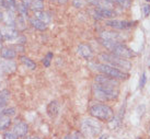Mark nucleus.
I'll return each mask as SVG.
<instances>
[{
	"label": "nucleus",
	"instance_id": "58836bf2",
	"mask_svg": "<svg viewBox=\"0 0 150 139\" xmlns=\"http://www.w3.org/2000/svg\"><path fill=\"white\" fill-rule=\"evenodd\" d=\"M148 133H149V136H150V127H149V130H148Z\"/></svg>",
	"mask_w": 150,
	"mask_h": 139
},
{
	"label": "nucleus",
	"instance_id": "dca6fc26",
	"mask_svg": "<svg viewBox=\"0 0 150 139\" xmlns=\"http://www.w3.org/2000/svg\"><path fill=\"white\" fill-rule=\"evenodd\" d=\"M33 18H35V19L40 20V21H42V22H44V23L48 24L49 22H51V20H52V18H51V15L48 13V12H45V11H34V17Z\"/></svg>",
	"mask_w": 150,
	"mask_h": 139
},
{
	"label": "nucleus",
	"instance_id": "f3484780",
	"mask_svg": "<svg viewBox=\"0 0 150 139\" xmlns=\"http://www.w3.org/2000/svg\"><path fill=\"white\" fill-rule=\"evenodd\" d=\"M78 53H79L80 56H82L83 58L88 59V58H90L92 56V49L87 44H80L79 47H78Z\"/></svg>",
	"mask_w": 150,
	"mask_h": 139
},
{
	"label": "nucleus",
	"instance_id": "f704fd0d",
	"mask_svg": "<svg viewBox=\"0 0 150 139\" xmlns=\"http://www.w3.org/2000/svg\"><path fill=\"white\" fill-rule=\"evenodd\" d=\"M3 75V72H2V69H1V65H0V76H2Z\"/></svg>",
	"mask_w": 150,
	"mask_h": 139
},
{
	"label": "nucleus",
	"instance_id": "a19ab883",
	"mask_svg": "<svg viewBox=\"0 0 150 139\" xmlns=\"http://www.w3.org/2000/svg\"><path fill=\"white\" fill-rule=\"evenodd\" d=\"M146 1H150V0H146Z\"/></svg>",
	"mask_w": 150,
	"mask_h": 139
},
{
	"label": "nucleus",
	"instance_id": "aec40b11",
	"mask_svg": "<svg viewBox=\"0 0 150 139\" xmlns=\"http://www.w3.org/2000/svg\"><path fill=\"white\" fill-rule=\"evenodd\" d=\"M30 23H31V25H32L34 29L40 30V31H44V30L47 29L46 23H44V22L35 19V18H31V19H30Z\"/></svg>",
	"mask_w": 150,
	"mask_h": 139
},
{
	"label": "nucleus",
	"instance_id": "1a4fd4ad",
	"mask_svg": "<svg viewBox=\"0 0 150 139\" xmlns=\"http://www.w3.org/2000/svg\"><path fill=\"white\" fill-rule=\"evenodd\" d=\"M95 83L101 84V86H114L117 88L118 81L114 78H111L108 76H104V75H99L95 77Z\"/></svg>",
	"mask_w": 150,
	"mask_h": 139
},
{
	"label": "nucleus",
	"instance_id": "6e6552de",
	"mask_svg": "<svg viewBox=\"0 0 150 139\" xmlns=\"http://www.w3.org/2000/svg\"><path fill=\"white\" fill-rule=\"evenodd\" d=\"M105 24L108 26H110V28H113V29L126 30L131 28V26H134L135 22H131V21H122V20H108V21L105 22Z\"/></svg>",
	"mask_w": 150,
	"mask_h": 139
},
{
	"label": "nucleus",
	"instance_id": "2f4dec72",
	"mask_svg": "<svg viewBox=\"0 0 150 139\" xmlns=\"http://www.w3.org/2000/svg\"><path fill=\"white\" fill-rule=\"evenodd\" d=\"M99 139H108V135H102Z\"/></svg>",
	"mask_w": 150,
	"mask_h": 139
},
{
	"label": "nucleus",
	"instance_id": "7c9ffc66",
	"mask_svg": "<svg viewBox=\"0 0 150 139\" xmlns=\"http://www.w3.org/2000/svg\"><path fill=\"white\" fill-rule=\"evenodd\" d=\"M3 19H5V17H3V13L0 11V22H2L3 21Z\"/></svg>",
	"mask_w": 150,
	"mask_h": 139
},
{
	"label": "nucleus",
	"instance_id": "4be33fe9",
	"mask_svg": "<svg viewBox=\"0 0 150 139\" xmlns=\"http://www.w3.org/2000/svg\"><path fill=\"white\" fill-rule=\"evenodd\" d=\"M20 62H22L25 67L31 69V70H35V68H36V64L33 62L31 58L26 57V56H21L20 57Z\"/></svg>",
	"mask_w": 150,
	"mask_h": 139
},
{
	"label": "nucleus",
	"instance_id": "a211bd4d",
	"mask_svg": "<svg viewBox=\"0 0 150 139\" xmlns=\"http://www.w3.org/2000/svg\"><path fill=\"white\" fill-rule=\"evenodd\" d=\"M10 96V92L8 90H1L0 91V114L2 113V111L5 110L6 105L8 103Z\"/></svg>",
	"mask_w": 150,
	"mask_h": 139
},
{
	"label": "nucleus",
	"instance_id": "9d476101",
	"mask_svg": "<svg viewBox=\"0 0 150 139\" xmlns=\"http://www.w3.org/2000/svg\"><path fill=\"white\" fill-rule=\"evenodd\" d=\"M100 36L104 41H110V42H115V43H118V41L121 39V35L112 31H103L101 32Z\"/></svg>",
	"mask_w": 150,
	"mask_h": 139
},
{
	"label": "nucleus",
	"instance_id": "0eeeda50",
	"mask_svg": "<svg viewBox=\"0 0 150 139\" xmlns=\"http://www.w3.org/2000/svg\"><path fill=\"white\" fill-rule=\"evenodd\" d=\"M0 34L2 36V39L10 41V42H13L19 37V31L14 26H10V25L3 26L2 29L0 30Z\"/></svg>",
	"mask_w": 150,
	"mask_h": 139
},
{
	"label": "nucleus",
	"instance_id": "c9c22d12",
	"mask_svg": "<svg viewBox=\"0 0 150 139\" xmlns=\"http://www.w3.org/2000/svg\"><path fill=\"white\" fill-rule=\"evenodd\" d=\"M21 139H30L28 137H26V136H24V137H21Z\"/></svg>",
	"mask_w": 150,
	"mask_h": 139
},
{
	"label": "nucleus",
	"instance_id": "4c0bfd02",
	"mask_svg": "<svg viewBox=\"0 0 150 139\" xmlns=\"http://www.w3.org/2000/svg\"><path fill=\"white\" fill-rule=\"evenodd\" d=\"M32 139H41V138H38V137H34V138H32Z\"/></svg>",
	"mask_w": 150,
	"mask_h": 139
},
{
	"label": "nucleus",
	"instance_id": "a878e982",
	"mask_svg": "<svg viewBox=\"0 0 150 139\" xmlns=\"http://www.w3.org/2000/svg\"><path fill=\"white\" fill-rule=\"evenodd\" d=\"M0 115H7L11 117V116H14L15 115V109L13 107H10V109H5V110L2 111V113L0 114Z\"/></svg>",
	"mask_w": 150,
	"mask_h": 139
},
{
	"label": "nucleus",
	"instance_id": "473e14b6",
	"mask_svg": "<svg viewBox=\"0 0 150 139\" xmlns=\"http://www.w3.org/2000/svg\"><path fill=\"white\" fill-rule=\"evenodd\" d=\"M58 1H59L60 3H66V2L68 1V0H58Z\"/></svg>",
	"mask_w": 150,
	"mask_h": 139
},
{
	"label": "nucleus",
	"instance_id": "ea45409f",
	"mask_svg": "<svg viewBox=\"0 0 150 139\" xmlns=\"http://www.w3.org/2000/svg\"><path fill=\"white\" fill-rule=\"evenodd\" d=\"M51 1H58V0H51Z\"/></svg>",
	"mask_w": 150,
	"mask_h": 139
},
{
	"label": "nucleus",
	"instance_id": "ddd939ff",
	"mask_svg": "<svg viewBox=\"0 0 150 139\" xmlns=\"http://www.w3.org/2000/svg\"><path fill=\"white\" fill-rule=\"evenodd\" d=\"M0 65H1V69L3 73H13L17 69V66L12 60H0Z\"/></svg>",
	"mask_w": 150,
	"mask_h": 139
},
{
	"label": "nucleus",
	"instance_id": "bb28decb",
	"mask_svg": "<svg viewBox=\"0 0 150 139\" xmlns=\"http://www.w3.org/2000/svg\"><path fill=\"white\" fill-rule=\"evenodd\" d=\"M142 11H144V15H145V17H148L150 13V5L142 6Z\"/></svg>",
	"mask_w": 150,
	"mask_h": 139
},
{
	"label": "nucleus",
	"instance_id": "72a5a7b5",
	"mask_svg": "<svg viewBox=\"0 0 150 139\" xmlns=\"http://www.w3.org/2000/svg\"><path fill=\"white\" fill-rule=\"evenodd\" d=\"M2 48H3V46H2V41H1V39H0V50H1V49H2Z\"/></svg>",
	"mask_w": 150,
	"mask_h": 139
},
{
	"label": "nucleus",
	"instance_id": "b1692460",
	"mask_svg": "<svg viewBox=\"0 0 150 139\" xmlns=\"http://www.w3.org/2000/svg\"><path fill=\"white\" fill-rule=\"evenodd\" d=\"M52 59H53V53L49 52V53H47V55L44 57V59H43V65H44L45 67H49Z\"/></svg>",
	"mask_w": 150,
	"mask_h": 139
},
{
	"label": "nucleus",
	"instance_id": "393cba45",
	"mask_svg": "<svg viewBox=\"0 0 150 139\" xmlns=\"http://www.w3.org/2000/svg\"><path fill=\"white\" fill-rule=\"evenodd\" d=\"M18 135L14 133L13 130H8L3 135V139H18Z\"/></svg>",
	"mask_w": 150,
	"mask_h": 139
},
{
	"label": "nucleus",
	"instance_id": "4468645a",
	"mask_svg": "<svg viewBox=\"0 0 150 139\" xmlns=\"http://www.w3.org/2000/svg\"><path fill=\"white\" fill-rule=\"evenodd\" d=\"M59 113V104L57 101H52L47 105V114L49 117H56Z\"/></svg>",
	"mask_w": 150,
	"mask_h": 139
},
{
	"label": "nucleus",
	"instance_id": "c85d7f7f",
	"mask_svg": "<svg viewBox=\"0 0 150 139\" xmlns=\"http://www.w3.org/2000/svg\"><path fill=\"white\" fill-rule=\"evenodd\" d=\"M64 139H75V136H74V135H71V134H69V135H67Z\"/></svg>",
	"mask_w": 150,
	"mask_h": 139
},
{
	"label": "nucleus",
	"instance_id": "9b49d317",
	"mask_svg": "<svg viewBox=\"0 0 150 139\" xmlns=\"http://www.w3.org/2000/svg\"><path fill=\"white\" fill-rule=\"evenodd\" d=\"M95 15L100 19H113L115 17V12L110 9H103V8H95Z\"/></svg>",
	"mask_w": 150,
	"mask_h": 139
},
{
	"label": "nucleus",
	"instance_id": "f03ea898",
	"mask_svg": "<svg viewBox=\"0 0 150 139\" xmlns=\"http://www.w3.org/2000/svg\"><path fill=\"white\" fill-rule=\"evenodd\" d=\"M93 92L94 96L101 101H112L117 99L118 96V89L114 88V86H101L95 83L93 86Z\"/></svg>",
	"mask_w": 150,
	"mask_h": 139
},
{
	"label": "nucleus",
	"instance_id": "39448f33",
	"mask_svg": "<svg viewBox=\"0 0 150 139\" xmlns=\"http://www.w3.org/2000/svg\"><path fill=\"white\" fill-rule=\"evenodd\" d=\"M81 130L85 137H94L101 131V125L92 118H87L81 124Z\"/></svg>",
	"mask_w": 150,
	"mask_h": 139
},
{
	"label": "nucleus",
	"instance_id": "f8f14e48",
	"mask_svg": "<svg viewBox=\"0 0 150 139\" xmlns=\"http://www.w3.org/2000/svg\"><path fill=\"white\" fill-rule=\"evenodd\" d=\"M28 125L26 123H24V122H19V123H17V124H14L13 126V131L15 134L18 135V137H24V136H26L28 134Z\"/></svg>",
	"mask_w": 150,
	"mask_h": 139
},
{
	"label": "nucleus",
	"instance_id": "f257e3e1",
	"mask_svg": "<svg viewBox=\"0 0 150 139\" xmlns=\"http://www.w3.org/2000/svg\"><path fill=\"white\" fill-rule=\"evenodd\" d=\"M100 59L103 60L104 64L106 65H110L112 67H115L119 69V70H129L131 68V64L128 60H126L125 58L118 57L114 54H108V53H103L101 54L100 56Z\"/></svg>",
	"mask_w": 150,
	"mask_h": 139
},
{
	"label": "nucleus",
	"instance_id": "cd10ccee",
	"mask_svg": "<svg viewBox=\"0 0 150 139\" xmlns=\"http://www.w3.org/2000/svg\"><path fill=\"white\" fill-rule=\"evenodd\" d=\"M146 80H147V78H146V73H142V76H141V78H140V81H139V88H140V89L145 86Z\"/></svg>",
	"mask_w": 150,
	"mask_h": 139
},
{
	"label": "nucleus",
	"instance_id": "6ab92c4d",
	"mask_svg": "<svg viewBox=\"0 0 150 139\" xmlns=\"http://www.w3.org/2000/svg\"><path fill=\"white\" fill-rule=\"evenodd\" d=\"M14 28L18 30V31H23V30H25V28H26V25H25V18H23L22 15H20L19 13L15 17Z\"/></svg>",
	"mask_w": 150,
	"mask_h": 139
},
{
	"label": "nucleus",
	"instance_id": "2eb2a0df",
	"mask_svg": "<svg viewBox=\"0 0 150 139\" xmlns=\"http://www.w3.org/2000/svg\"><path fill=\"white\" fill-rule=\"evenodd\" d=\"M0 56L5 59H8V60H11L15 58L17 56V52L14 50V48L11 47H3L1 50H0Z\"/></svg>",
	"mask_w": 150,
	"mask_h": 139
},
{
	"label": "nucleus",
	"instance_id": "7ed1b4c3",
	"mask_svg": "<svg viewBox=\"0 0 150 139\" xmlns=\"http://www.w3.org/2000/svg\"><path fill=\"white\" fill-rule=\"evenodd\" d=\"M89 112L91 116H93L100 120H104V122H110L114 117V113H113L112 109L110 106L105 105V104H101V103H97V104L91 105Z\"/></svg>",
	"mask_w": 150,
	"mask_h": 139
},
{
	"label": "nucleus",
	"instance_id": "20e7f679",
	"mask_svg": "<svg viewBox=\"0 0 150 139\" xmlns=\"http://www.w3.org/2000/svg\"><path fill=\"white\" fill-rule=\"evenodd\" d=\"M94 68L104 76H108V77L114 78V79H127L128 78L127 72L119 70L115 67H112L110 65H106V64H97Z\"/></svg>",
	"mask_w": 150,
	"mask_h": 139
},
{
	"label": "nucleus",
	"instance_id": "c756f323",
	"mask_svg": "<svg viewBox=\"0 0 150 139\" xmlns=\"http://www.w3.org/2000/svg\"><path fill=\"white\" fill-rule=\"evenodd\" d=\"M20 1H22V2H24L25 5H28H28H30V2L32 1V0H20Z\"/></svg>",
	"mask_w": 150,
	"mask_h": 139
},
{
	"label": "nucleus",
	"instance_id": "79ce46f5",
	"mask_svg": "<svg viewBox=\"0 0 150 139\" xmlns=\"http://www.w3.org/2000/svg\"><path fill=\"white\" fill-rule=\"evenodd\" d=\"M38 1H43V0H38Z\"/></svg>",
	"mask_w": 150,
	"mask_h": 139
},
{
	"label": "nucleus",
	"instance_id": "423d86ee",
	"mask_svg": "<svg viewBox=\"0 0 150 139\" xmlns=\"http://www.w3.org/2000/svg\"><path fill=\"white\" fill-rule=\"evenodd\" d=\"M111 52H112V54L116 55L118 57L125 58V59H126V58H131V57H134V56H136V54L134 53L131 48L127 47L126 45L121 44V43L114 44V46L112 47Z\"/></svg>",
	"mask_w": 150,
	"mask_h": 139
},
{
	"label": "nucleus",
	"instance_id": "412c9836",
	"mask_svg": "<svg viewBox=\"0 0 150 139\" xmlns=\"http://www.w3.org/2000/svg\"><path fill=\"white\" fill-rule=\"evenodd\" d=\"M11 125V117L7 115H0V130L8 129Z\"/></svg>",
	"mask_w": 150,
	"mask_h": 139
},
{
	"label": "nucleus",
	"instance_id": "5701e85b",
	"mask_svg": "<svg viewBox=\"0 0 150 139\" xmlns=\"http://www.w3.org/2000/svg\"><path fill=\"white\" fill-rule=\"evenodd\" d=\"M28 9L33 10V11H42L44 9V3H43V1L32 0L28 5Z\"/></svg>",
	"mask_w": 150,
	"mask_h": 139
},
{
	"label": "nucleus",
	"instance_id": "e433bc0d",
	"mask_svg": "<svg viewBox=\"0 0 150 139\" xmlns=\"http://www.w3.org/2000/svg\"><path fill=\"white\" fill-rule=\"evenodd\" d=\"M0 39H1V41H3V39H2V36H1V34H0Z\"/></svg>",
	"mask_w": 150,
	"mask_h": 139
}]
</instances>
